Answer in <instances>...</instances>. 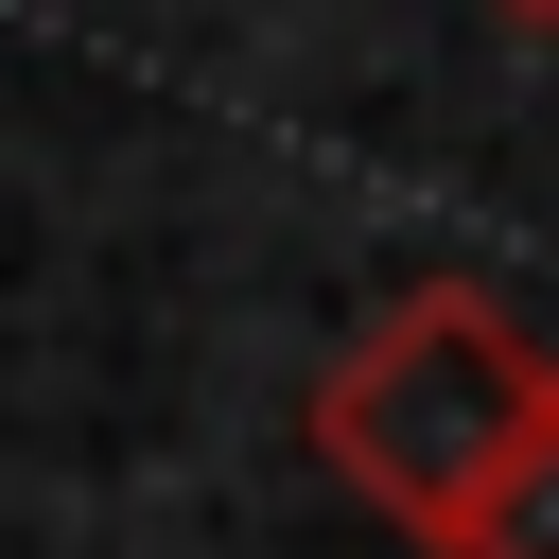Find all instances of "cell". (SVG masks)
Listing matches in <instances>:
<instances>
[{
	"label": "cell",
	"instance_id": "6da1fadb",
	"mask_svg": "<svg viewBox=\"0 0 559 559\" xmlns=\"http://www.w3.org/2000/svg\"><path fill=\"white\" fill-rule=\"evenodd\" d=\"M559 419V349L489 297V280H419L384 297L332 367H314V472L349 507H384L419 559L472 542V507L524 472V437Z\"/></svg>",
	"mask_w": 559,
	"mask_h": 559
},
{
	"label": "cell",
	"instance_id": "7a4b0ae2",
	"mask_svg": "<svg viewBox=\"0 0 559 559\" xmlns=\"http://www.w3.org/2000/svg\"><path fill=\"white\" fill-rule=\"evenodd\" d=\"M454 559H559V419L524 437V472L472 507V542H454Z\"/></svg>",
	"mask_w": 559,
	"mask_h": 559
},
{
	"label": "cell",
	"instance_id": "3957f363",
	"mask_svg": "<svg viewBox=\"0 0 559 559\" xmlns=\"http://www.w3.org/2000/svg\"><path fill=\"white\" fill-rule=\"evenodd\" d=\"M472 17H507V35H559V0H472Z\"/></svg>",
	"mask_w": 559,
	"mask_h": 559
}]
</instances>
